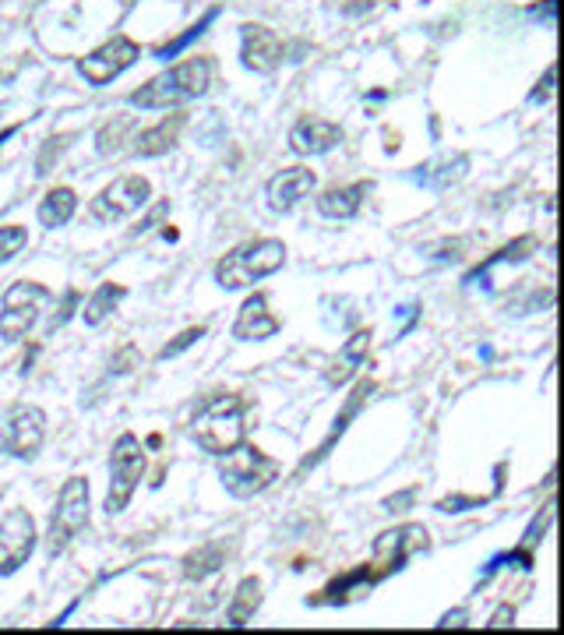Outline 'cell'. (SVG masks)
Instances as JSON below:
<instances>
[{
	"label": "cell",
	"mask_w": 564,
	"mask_h": 635,
	"mask_svg": "<svg viewBox=\"0 0 564 635\" xmlns=\"http://www.w3.org/2000/svg\"><path fill=\"white\" fill-rule=\"evenodd\" d=\"M208 85H212V64L205 57H187L184 64H173L149 85L134 89L127 103L141 106V110H173V106L205 96Z\"/></svg>",
	"instance_id": "6da1fadb"
},
{
	"label": "cell",
	"mask_w": 564,
	"mask_h": 635,
	"mask_svg": "<svg viewBox=\"0 0 564 635\" xmlns=\"http://www.w3.org/2000/svg\"><path fill=\"white\" fill-rule=\"evenodd\" d=\"M286 265V244L275 237H261L251 240V244L233 247L226 258H219L216 265V283L223 290H247L258 279L272 276Z\"/></svg>",
	"instance_id": "7a4b0ae2"
},
{
	"label": "cell",
	"mask_w": 564,
	"mask_h": 635,
	"mask_svg": "<svg viewBox=\"0 0 564 635\" xmlns=\"http://www.w3.org/2000/svg\"><path fill=\"white\" fill-rule=\"evenodd\" d=\"M191 438L212 456H223L244 441V399L212 396L191 420Z\"/></svg>",
	"instance_id": "3957f363"
},
{
	"label": "cell",
	"mask_w": 564,
	"mask_h": 635,
	"mask_svg": "<svg viewBox=\"0 0 564 635\" xmlns=\"http://www.w3.org/2000/svg\"><path fill=\"white\" fill-rule=\"evenodd\" d=\"M275 477H279V463L247 441L223 452V463H219V480L233 498H254V494L268 491Z\"/></svg>",
	"instance_id": "277c9868"
},
{
	"label": "cell",
	"mask_w": 564,
	"mask_h": 635,
	"mask_svg": "<svg viewBox=\"0 0 564 635\" xmlns=\"http://www.w3.org/2000/svg\"><path fill=\"white\" fill-rule=\"evenodd\" d=\"M89 526V480L85 477H67L57 494L50 516V533H46V551L50 558L67 551V544Z\"/></svg>",
	"instance_id": "5b68a950"
},
{
	"label": "cell",
	"mask_w": 564,
	"mask_h": 635,
	"mask_svg": "<svg viewBox=\"0 0 564 635\" xmlns=\"http://www.w3.org/2000/svg\"><path fill=\"white\" fill-rule=\"evenodd\" d=\"M141 477H145V449H141V441L134 434H120L110 456V491H106L103 505L110 516L124 512L127 501L138 491Z\"/></svg>",
	"instance_id": "8992f818"
},
{
	"label": "cell",
	"mask_w": 564,
	"mask_h": 635,
	"mask_svg": "<svg viewBox=\"0 0 564 635\" xmlns=\"http://www.w3.org/2000/svg\"><path fill=\"white\" fill-rule=\"evenodd\" d=\"M427 547H431V533H427V526H420V523L395 526V530L381 533V537L374 540L371 561H367V565H371V572L378 576V583H381V579H388L392 572H399L413 554L427 551Z\"/></svg>",
	"instance_id": "52a82bcc"
},
{
	"label": "cell",
	"mask_w": 564,
	"mask_h": 635,
	"mask_svg": "<svg viewBox=\"0 0 564 635\" xmlns=\"http://www.w3.org/2000/svg\"><path fill=\"white\" fill-rule=\"evenodd\" d=\"M152 198V184L141 173H127V177H117L113 184H106L96 198H92L89 212L96 223L113 226L120 219H127L131 212L145 209Z\"/></svg>",
	"instance_id": "ba28073f"
},
{
	"label": "cell",
	"mask_w": 564,
	"mask_h": 635,
	"mask_svg": "<svg viewBox=\"0 0 564 635\" xmlns=\"http://www.w3.org/2000/svg\"><path fill=\"white\" fill-rule=\"evenodd\" d=\"M50 300V290L39 283H11L4 290V311H0V339L4 343H18L22 336H29V329L36 325L39 307Z\"/></svg>",
	"instance_id": "9c48e42d"
},
{
	"label": "cell",
	"mask_w": 564,
	"mask_h": 635,
	"mask_svg": "<svg viewBox=\"0 0 564 635\" xmlns=\"http://www.w3.org/2000/svg\"><path fill=\"white\" fill-rule=\"evenodd\" d=\"M36 544V519L25 508H11L8 516L0 519V576H15L18 568L32 558Z\"/></svg>",
	"instance_id": "30bf717a"
},
{
	"label": "cell",
	"mask_w": 564,
	"mask_h": 635,
	"mask_svg": "<svg viewBox=\"0 0 564 635\" xmlns=\"http://www.w3.org/2000/svg\"><path fill=\"white\" fill-rule=\"evenodd\" d=\"M138 53L141 50H138V43H134V39L113 36V39H106L103 46H96L89 57L78 60V75L99 89V85H106V82H113L117 75H124L134 60H138Z\"/></svg>",
	"instance_id": "8fae6325"
},
{
	"label": "cell",
	"mask_w": 564,
	"mask_h": 635,
	"mask_svg": "<svg viewBox=\"0 0 564 635\" xmlns=\"http://www.w3.org/2000/svg\"><path fill=\"white\" fill-rule=\"evenodd\" d=\"M46 438V417L39 406H15L4 420V434H0V445L4 452L15 459H36L43 449Z\"/></svg>",
	"instance_id": "7c38bea8"
},
{
	"label": "cell",
	"mask_w": 564,
	"mask_h": 635,
	"mask_svg": "<svg viewBox=\"0 0 564 635\" xmlns=\"http://www.w3.org/2000/svg\"><path fill=\"white\" fill-rule=\"evenodd\" d=\"M282 39L275 36V29L258 22H247L240 25V60H244L247 71H258V75H268L282 64Z\"/></svg>",
	"instance_id": "4fadbf2b"
},
{
	"label": "cell",
	"mask_w": 564,
	"mask_h": 635,
	"mask_svg": "<svg viewBox=\"0 0 564 635\" xmlns=\"http://www.w3.org/2000/svg\"><path fill=\"white\" fill-rule=\"evenodd\" d=\"M318 187V173L307 170V166H290V170H279L268 180V205L275 212H293L307 195Z\"/></svg>",
	"instance_id": "5bb4252c"
},
{
	"label": "cell",
	"mask_w": 564,
	"mask_h": 635,
	"mask_svg": "<svg viewBox=\"0 0 564 635\" xmlns=\"http://www.w3.org/2000/svg\"><path fill=\"white\" fill-rule=\"evenodd\" d=\"M342 142V127L325 117H300L290 131V149L297 156H325Z\"/></svg>",
	"instance_id": "9a60e30c"
},
{
	"label": "cell",
	"mask_w": 564,
	"mask_h": 635,
	"mask_svg": "<svg viewBox=\"0 0 564 635\" xmlns=\"http://www.w3.org/2000/svg\"><path fill=\"white\" fill-rule=\"evenodd\" d=\"M282 329V322L268 311V297L265 293H254L240 304L237 322H233V339L240 343H254V339H268Z\"/></svg>",
	"instance_id": "2e32d148"
},
{
	"label": "cell",
	"mask_w": 564,
	"mask_h": 635,
	"mask_svg": "<svg viewBox=\"0 0 564 635\" xmlns=\"http://www.w3.org/2000/svg\"><path fill=\"white\" fill-rule=\"evenodd\" d=\"M374 586H378V576L371 572V565H360V568H349V572H342L339 579H332V583L321 590V597L307 600V604L346 607V604H357V600H364Z\"/></svg>",
	"instance_id": "e0dca14e"
},
{
	"label": "cell",
	"mask_w": 564,
	"mask_h": 635,
	"mask_svg": "<svg viewBox=\"0 0 564 635\" xmlns=\"http://www.w3.org/2000/svg\"><path fill=\"white\" fill-rule=\"evenodd\" d=\"M371 392H374V381H371V378H360V381H357V389L349 392V399H346V406H342V413H339V417H335V420H332V431H328V438H325V441H321V445H318V452H314V456H307V459H304V463H300L297 477H304V473H307V470H311V466H318V463H321V459H325V456H328V452H332V449H335V441H339V438H342V434H346L349 420L357 417V413H360V406H364V403H367V396H371Z\"/></svg>",
	"instance_id": "ac0fdd59"
},
{
	"label": "cell",
	"mask_w": 564,
	"mask_h": 635,
	"mask_svg": "<svg viewBox=\"0 0 564 635\" xmlns=\"http://www.w3.org/2000/svg\"><path fill=\"white\" fill-rule=\"evenodd\" d=\"M371 339H374L371 329H360V332H353V336L346 339V346H342L339 360H335V364L325 371V381L332 385V389L346 385V381L360 371V364L367 360V350H371Z\"/></svg>",
	"instance_id": "d6986e66"
},
{
	"label": "cell",
	"mask_w": 564,
	"mask_h": 635,
	"mask_svg": "<svg viewBox=\"0 0 564 635\" xmlns=\"http://www.w3.org/2000/svg\"><path fill=\"white\" fill-rule=\"evenodd\" d=\"M184 120H187L184 113H170V117H163L159 124L138 131V135L131 138L134 152H138V156H163V152H170L173 145H177V135H180V127H184Z\"/></svg>",
	"instance_id": "ffe728a7"
},
{
	"label": "cell",
	"mask_w": 564,
	"mask_h": 635,
	"mask_svg": "<svg viewBox=\"0 0 564 635\" xmlns=\"http://www.w3.org/2000/svg\"><path fill=\"white\" fill-rule=\"evenodd\" d=\"M367 195H371V180H360V184L349 187H332V191H325L318 198V212L325 219H353Z\"/></svg>",
	"instance_id": "44dd1931"
},
{
	"label": "cell",
	"mask_w": 564,
	"mask_h": 635,
	"mask_svg": "<svg viewBox=\"0 0 564 635\" xmlns=\"http://www.w3.org/2000/svg\"><path fill=\"white\" fill-rule=\"evenodd\" d=\"M469 166V156H441V159H431V163L416 166L413 173H409V180L420 187H431V191H445V187H452L455 180L466 173Z\"/></svg>",
	"instance_id": "7402d4cb"
},
{
	"label": "cell",
	"mask_w": 564,
	"mask_h": 635,
	"mask_svg": "<svg viewBox=\"0 0 564 635\" xmlns=\"http://www.w3.org/2000/svg\"><path fill=\"white\" fill-rule=\"evenodd\" d=\"M536 247H540V240H536V237H519V240H512L508 247H501V251L490 254L487 262L476 265V269L469 272L466 279H462V286H490V279H487L490 269H498V265H505V262H508V265L526 262V258L536 251Z\"/></svg>",
	"instance_id": "603a6c76"
},
{
	"label": "cell",
	"mask_w": 564,
	"mask_h": 635,
	"mask_svg": "<svg viewBox=\"0 0 564 635\" xmlns=\"http://www.w3.org/2000/svg\"><path fill=\"white\" fill-rule=\"evenodd\" d=\"M258 607H261V579H254V576L240 579L237 593H233L230 607H226V625H230V628H244L247 621H254Z\"/></svg>",
	"instance_id": "cb8c5ba5"
},
{
	"label": "cell",
	"mask_w": 564,
	"mask_h": 635,
	"mask_svg": "<svg viewBox=\"0 0 564 635\" xmlns=\"http://www.w3.org/2000/svg\"><path fill=\"white\" fill-rule=\"evenodd\" d=\"M75 209H78L75 191H71V187H53V191H46L43 202H39V223H43L46 230H57V226L71 223Z\"/></svg>",
	"instance_id": "d4e9b609"
},
{
	"label": "cell",
	"mask_w": 564,
	"mask_h": 635,
	"mask_svg": "<svg viewBox=\"0 0 564 635\" xmlns=\"http://www.w3.org/2000/svg\"><path fill=\"white\" fill-rule=\"evenodd\" d=\"M127 297V290L120 283H103L96 293H92L89 300H85V307H82V318H85V325H103L106 318H110L113 311H117V304Z\"/></svg>",
	"instance_id": "484cf974"
},
{
	"label": "cell",
	"mask_w": 564,
	"mask_h": 635,
	"mask_svg": "<svg viewBox=\"0 0 564 635\" xmlns=\"http://www.w3.org/2000/svg\"><path fill=\"white\" fill-rule=\"evenodd\" d=\"M223 565H226L223 544H205V547H198V551H191L184 558V579H191V583H201V579L216 576Z\"/></svg>",
	"instance_id": "4316f807"
},
{
	"label": "cell",
	"mask_w": 564,
	"mask_h": 635,
	"mask_svg": "<svg viewBox=\"0 0 564 635\" xmlns=\"http://www.w3.org/2000/svg\"><path fill=\"white\" fill-rule=\"evenodd\" d=\"M216 18H219V8H208L205 15H201L198 22H194L187 32H180V36L173 39V43L159 46V50H156V60H170V57H177V53H180V50H187V46H191L194 39L205 36V29H208V25H212V22H216Z\"/></svg>",
	"instance_id": "83f0119b"
},
{
	"label": "cell",
	"mask_w": 564,
	"mask_h": 635,
	"mask_svg": "<svg viewBox=\"0 0 564 635\" xmlns=\"http://www.w3.org/2000/svg\"><path fill=\"white\" fill-rule=\"evenodd\" d=\"M124 131H134V117H117V120H110V124L99 131V138H96V149H99V156H113V152H120V135Z\"/></svg>",
	"instance_id": "f1b7e54d"
},
{
	"label": "cell",
	"mask_w": 564,
	"mask_h": 635,
	"mask_svg": "<svg viewBox=\"0 0 564 635\" xmlns=\"http://www.w3.org/2000/svg\"><path fill=\"white\" fill-rule=\"evenodd\" d=\"M25 244H29V230L25 226H0V265L18 258L25 251Z\"/></svg>",
	"instance_id": "f546056e"
},
{
	"label": "cell",
	"mask_w": 564,
	"mask_h": 635,
	"mask_svg": "<svg viewBox=\"0 0 564 635\" xmlns=\"http://www.w3.org/2000/svg\"><path fill=\"white\" fill-rule=\"evenodd\" d=\"M198 339H205V325H194V329H184L180 332L173 343H166L163 350H159V360H173V357H180L184 350H191Z\"/></svg>",
	"instance_id": "4dcf8cb0"
},
{
	"label": "cell",
	"mask_w": 564,
	"mask_h": 635,
	"mask_svg": "<svg viewBox=\"0 0 564 635\" xmlns=\"http://www.w3.org/2000/svg\"><path fill=\"white\" fill-rule=\"evenodd\" d=\"M554 523V501H547L543 505V512H540V523L533 519V526L526 530V537H522V547H533V544H540L543 540V533H547V526Z\"/></svg>",
	"instance_id": "1f68e13d"
},
{
	"label": "cell",
	"mask_w": 564,
	"mask_h": 635,
	"mask_svg": "<svg viewBox=\"0 0 564 635\" xmlns=\"http://www.w3.org/2000/svg\"><path fill=\"white\" fill-rule=\"evenodd\" d=\"M82 304V293L78 290H67L64 293V304H60V314H53V322H50V332L53 329H60V325H67V318L75 314V307Z\"/></svg>",
	"instance_id": "d6a6232c"
},
{
	"label": "cell",
	"mask_w": 564,
	"mask_h": 635,
	"mask_svg": "<svg viewBox=\"0 0 564 635\" xmlns=\"http://www.w3.org/2000/svg\"><path fill=\"white\" fill-rule=\"evenodd\" d=\"M134 364H138V346H131V343H127L124 350H120L117 357L110 360V374H127V371H131Z\"/></svg>",
	"instance_id": "836d02e7"
},
{
	"label": "cell",
	"mask_w": 564,
	"mask_h": 635,
	"mask_svg": "<svg viewBox=\"0 0 564 635\" xmlns=\"http://www.w3.org/2000/svg\"><path fill=\"white\" fill-rule=\"evenodd\" d=\"M480 505H487V498H459V494H452V498L438 501V512H466V508H480Z\"/></svg>",
	"instance_id": "e575fe53"
},
{
	"label": "cell",
	"mask_w": 564,
	"mask_h": 635,
	"mask_svg": "<svg viewBox=\"0 0 564 635\" xmlns=\"http://www.w3.org/2000/svg\"><path fill=\"white\" fill-rule=\"evenodd\" d=\"M413 501H416V487H406V491H399V494H392V498H385V512H406Z\"/></svg>",
	"instance_id": "d590c367"
},
{
	"label": "cell",
	"mask_w": 564,
	"mask_h": 635,
	"mask_svg": "<svg viewBox=\"0 0 564 635\" xmlns=\"http://www.w3.org/2000/svg\"><path fill=\"white\" fill-rule=\"evenodd\" d=\"M512 625H515V607L512 604L498 607V611L490 614V621H487V628H512Z\"/></svg>",
	"instance_id": "8d00e7d4"
},
{
	"label": "cell",
	"mask_w": 564,
	"mask_h": 635,
	"mask_svg": "<svg viewBox=\"0 0 564 635\" xmlns=\"http://www.w3.org/2000/svg\"><path fill=\"white\" fill-rule=\"evenodd\" d=\"M466 625H469V607H455V611H448L438 621V628H466Z\"/></svg>",
	"instance_id": "74e56055"
},
{
	"label": "cell",
	"mask_w": 564,
	"mask_h": 635,
	"mask_svg": "<svg viewBox=\"0 0 564 635\" xmlns=\"http://www.w3.org/2000/svg\"><path fill=\"white\" fill-rule=\"evenodd\" d=\"M550 92H554V68H547V71H543V78H540V89H533V92H529V99H533V103H543V99H550Z\"/></svg>",
	"instance_id": "f35d334b"
},
{
	"label": "cell",
	"mask_w": 564,
	"mask_h": 635,
	"mask_svg": "<svg viewBox=\"0 0 564 635\" xmlns=\"http://www.w3.org/2000/svg\"><path fill=\"white\" fill-rule=\"evenodd\" d=\"M166 212H170V202L156 205V209H152V216H149V219H141V223H138V230H134V233H145V230H152V226H156L159 219L166 216Z\"/></svg>",
	"instance_id": "ab89813d"
},
{
	"label": "cell",
	"mask_w": 564,
	"mask_h": 635,
	"mask_svg": "<svg viewBox=\"0 0 564 635\" xmlns=\"http://www.w3.org/2000/svg\"><path fill=\"white\" fill-rule=\"evenodd\" d=\"M416 314H420V307H416V304H406V307H399V318H402V322H406V325H402V332H399V336H406V332L413 329V325H416Z\"/></svg>",
	"instance_id": "60d3db41"
},
{
	"label": "cell",
	"mask_w": 564,
	"mask_h": 635,
	"mask_svg": "<svg viewBox=\"0 0 564 635\" xmlns=\"http://www.w3.org/2000/svg\"><path fill=\"white\" fill-rule=\"evenodd\" d=\"M554 4H557V0H543L540 8H533V15H543L550 22V18H554Z\"/></svg>",
	"instance_id": "b9f144b4"
}]
</instances>
